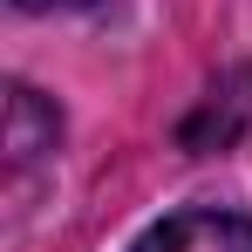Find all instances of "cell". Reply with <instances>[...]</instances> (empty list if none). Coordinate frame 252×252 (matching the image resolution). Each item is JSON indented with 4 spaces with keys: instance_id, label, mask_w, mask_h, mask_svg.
Masks as SVG:
<instances>
[{
    "instance_id": "1",
    "label": "cell",
    "mask_w": 252,
    "mask_h": 252,
    "mask_svg": "<svg viewBox=\"0 0 252 252\" xmlns=\"http://www.w3.org/2000/svg\"><path fill=\"white\" fill-rule=\"evenodd\" d=\"M136 252H252V218L239 211H177L143 232Z\"/></svg>"
},
{
    "instance_id": "2",
    "label": "cell",
    "mask_w": 252,
    "mask_h": 252,
    "mask_svg": "<svg viewBox=\"0 0 252 252\" xmlns=\"http://www.w3.org/2000/svg\"><path fill=\"white\" fill-rule=\"evenodd\" d=\"M55 136H62L55 109H48L28 82H14V89H7V177L21 184V177H28V164L55 150Z\"/></svg>"
},
{
    "instance_id": "3",
    "label": "cell",
    "mask_w": 252,
    "mask_h": 252,
    "mask_svg": "<svg viewBox=\"0 0 252 252\" xmlns=\"http://www.w3.org/2000/svg\"><path fill=\"white\" fill-rule=\"evenodd\" d=\"M14 7H75V0H14Z\"/></svg>"
}]
</instances>
